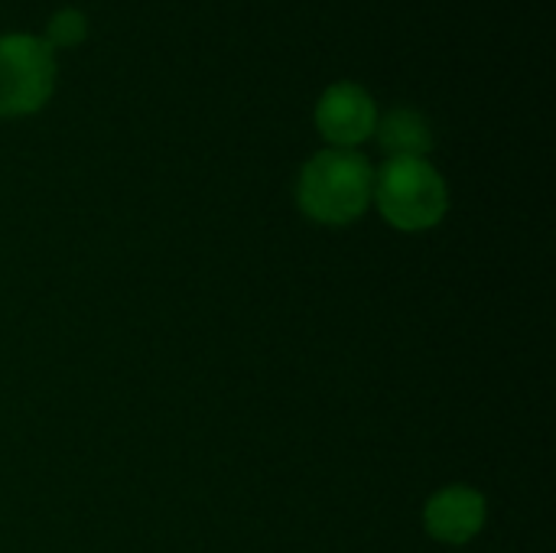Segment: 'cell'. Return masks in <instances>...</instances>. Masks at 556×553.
I'll return each instance as SVG.
<instances>
[{
	"label": "cell",
	"instance_id": "5b68a950",
	"mask_svg": "<svg viewBox=\"0 0 556 553\" xmlns=\"http://www.w3.org/2000/svg\"><path fill=\"white\" fill-rule=\"evenodd\" d=\"M485 518H489L485 495L469 486H446L424 508L427 535L450 548H463L472 538H479V531L485 528Z\"/></svg>",
	"mask_w": 556,
	"mask_h": 553
},
{
	"label": "cell",
	"instance_id": "7a4b0ae2",
	"mask_svg": "<svg viewBox=\"0 0 556 553\" xmlns=\"http://www.w3.org/2000/svg\"><path fill=\"white\" fill-rule=\"evenodd\" d=\"M378 212L397 231H427L443 222L450 189L427 160H388L375 173Z\"/></svg>",
	"mask_w": 556,
	"mask_h": 553
},
{
	"label": "cell",
	"instance_id": "3957f363",
	"mask_svg": "<svg viewBox=\"0 0 556 553\" xmlns=\"http://www.w3.org/2000/svg\"><path fill=\"white\" fill-rule=\"evenodd\" d=\"M55 85V59L49 42L10 33L0 36V117L39 111Z\"/></svg>",
	"mask_w": 556,
	"mask_h": 553
},
{
	"label": "cell",
	"instance_id": "8992f818",
	"mask_svg": "<svg viewBox=\"0 0 556 553\" xmlns=\"http://www.w3.org/2000/svg\"><path fill=\"white\" fill-rule=\"evenodd\" d=\"M375 130L391 160H427V153L433 150V130L427 117L414 108H394L378 121Z\"/></svg>",
	"mask_w": 556,
	"mask_h": 553
},
{
	"label": "cell",
	"instance_id": "277c9868",
	"mask_svg": "<svg viewBox=\"0 0 556 553\" xmlns=\"http://www.w3.org/2000/svg\"><path fill=\"white\" fill-rule=\"evenodd\" d=\"M316 127L336 150H352L375 134L378 108L362 85L339 81V85L326 88V95L319 98Z\"/></svg>",
	"mask_w": 556,
	"mask_h": 553
},
{
	"label": "cell",
	"instance_id": "52a82bcc",
	"mask_svg": "<svg viewBox=\"0 0 556 553\" xmlns=\"http://www.w3.org/2000/svg\"><path fill=\"white\" fill-rule=\"evenodd\" d=\"M85 36V16L72 7L59 10L49 23V49L52 46H75Z\"/></svg>",
	"mask_w": 556,
	"mask_h": 553
},
{
	"label": "cell",
	"instance_id": "6da1fadb",
	"mask_svg": "<svg viewBox=\"0 0 556 553\" xmlns=\"http://www.w3.org/2000/svg\"><path fill=\"white\" fill-rule=\"evenodd\" d=\"M296 199L313 222L349 225L362 218L375 199V169L355 150H323L303 166Z\"/></svg>",
	"mask_w": 556,
	"mask_h": 553
}]
</instances>
